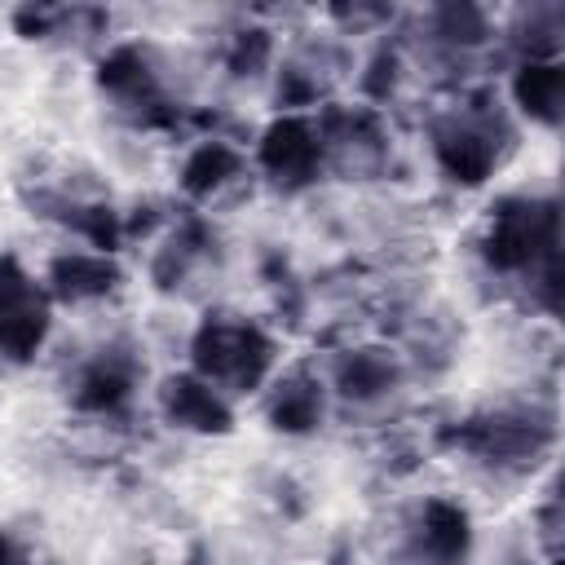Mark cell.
I'll list each match as a JSON object with an SVG mask.
<instances>
[{
  "label": "cell",
  "mask_w": 565,
  "mask_h": 565,
  "mask_svg": "<svg viewBox=\"0 0 565 565\" xmlns=\"http://www.w3.org/2000/svg\"><path fill=\"white\" fill-rule=\"evenodd\" d=\"M556 243H561V234H556L552 199H508L490 216L481 252L499 274L530 278V282H543L547 291H556Z\"/></svg>",
  "instance_id": "cell-1"
},
{
  "label": "cell",
  "mask_w": 565,
  "mask_h": 565,
  "mask_svg": "<svg viewBox=\"0 0 565 565\" xmlns=\"http://www.w3.org/2000/svg\"><path fill=\"white\" fill-rule=\"evenodd\" d=\"M190 353H194V375L207 380L225 397L230 393H252L274 366V340L238 313L207 318L199 327Z\"/></svg>",
  "instance_id": "cell-2"
},
{
  "label": "cell",
  "mask_w": 565,
  "mask_h": 565,
  "mask_svg": "<svg viewBox=\"0 0 565 565\" xmlns=\"http://www.w3.org/2000/svg\"><path fill=\"white\" fill-rule=\"evenodd\" d=\"M512 150V128L490 102H463L433 124V154L459 185L486 181Z\"/></svg>",
  "instance_id": "cell-3"
},
{
  "label": "cell",
  "mask_w": 565,
  "mask_h": 565,
  "mask_svg": "<svg viewBox=\"0 0 565 565\" xmlns=\"http://www.w3.org/2000/svg\"><path fill=\"white\" fill-rule=\"evenodd\" d=\"M313 128L322 146V172L366 181L388 163V132L371 106H327Z\"/></svg>",
  "instance_id": "cell-4"
},
{
  "label": "cell",
  "mask_w": 565,
  "mask_h": 565,
  "mask_svg": "<svg viewBox=\"0 0 565 565\" xmlns=\"http://www.w3.org/2000/svg\"><path fill=\"white\" fill-rule=\"evenodd\" d=\"M455 441L494 468H525L552 446V419L534 411H490L468 419Z\"/></svg>",
  "instance_id": "cell-5"
},
{
  "label": "cell",
  "mask_w": 565,
  "mask_h": 565,
  "mask_svg": "<svg viewBox=\"0 0 565 565\" xmlns=\"http://www.w3.org/2000/svg\"><path fill=\"white\" fill-rule=\"evenodd\" d=\"M49 335V291L13 260H0V358L26 362Z\"/></svg>",
  "instance_id": "cell-6"
},
{
  "label": "cell",
  "mask_w": 565,
  "mask_h": 565,
  "mask_svg": "<svg viewBox=\"0 0 565 565\" xmlns=\"http://www.w3.org/2000/svg\"><path fill=\"white\" fill-rule=\"evenodd\" d=\"M260 168H265L278 185H287V190L309 185V181L322 172V146H318L313 119H305V115L278 119V124L260 137Z\"/></svg>",
  "instance_id": "cell-7"
},
{
  "label": "cell",
  "mask_w": 565,
  "mask_h": 565,
  "mask_svg": "<svg viewBox=\"0 0 565 565\" xmlns=\"http://www.w3.org/2000/svg\"><path fill=\"white\" fill-rule=\"evenodd\" d=\"M468 556V516L463 508L433 499L415 512L406 534V561L411 565H463Z\"/></svg>",
  "instance_id": "cell-8"
},
{
  "label": "cell",
  "mask_w": 565,
  "mask_h": 565,
  "mask_svg": "<svg viewBox=\"0 0 565 565\" xmlns=\"http://www.w3.org/2000/svg\"><path fill=\"white\" fill-rule=\"evenodd\" d=\"M406 380V366H402V353L384 349V344H362V349H349L335 366V393L353 406H380L388 402Z\"/></svg>",
  "instance_id": "cell-9"
},
{
  "label": "cell",
  "mask_w": 565,
  "mask_h": 565,
  "mask_svg": "<svg viewBox=\"0 0 565 565\" xmlns=\"http://www.w3.org/2000/svg\"><path fill=\"white\" fill-rule=\"evenodd\" d=\"M216 269H221V252L203 225H181L154 256V278L168 291H199L216 278Z\"/></svg>",
  "instance_id": "cell-10"
},
{
  "label": "cell",
  "mask_w": 565,
  "mask_h": 565,
  "mask_svg": "<svg viewBox=\"0 0 565 565\" xmlns=\"http://www.w3.org/2000/svg\"><path fill=\"white\" fill-rule=\"evenodd\" d=\"M340 66H344V53L331 40H305L282 57L278 97L287 106H313L331 93V84L340 79Z\"/></svg>",
  "instance_id": "cell-11"
},
{
  "label": "cell",
  "mask_w": 565,
  "mask_h": 565,
  "mask_svg": "<svg viewBox=\"0 0 565 565\" xmlns=\"http://www.w3.org/2000/svg\"><path fill=\"white\" fill-rule=\"evenodd\" d=\"M163 411H168L172 424L194 428V433H221V428H230V397L216 393L194 371L190 375H172L163 384Z\"/></svg>",
  "instance_id": "cell-12"
},
{
  "label": "cell",
  "mask_w": 565,
  "mask_h": 565,
  "mask_svg": "<svg viewBox=\"0 0 565 565\" xmlns=\"http://www.w3.org/2000/svg\"><path fill=\"white\" fill-rule=\"evenodd\" d=\"M132 380H137V362L128 358V349H102L84 371H79V384H75V402L84 411H119L132 393Z\"/></svg>",
  "instance_id": "cell-13"
},
{
  "label": "cell",
  "mask_w": 565,
  "mask_h": 565,
  "mask_svg": "<svg viewBox=\"0 0 565 565\" xmlns=\"http://www.w3.org/2000/svg\"><path fill=\"white\" fill-rule=\"evenodd\" d=\"M119 269L106 252H66L53 260L49 274V291L62 300H102L106 291H115Z\"/></svg>",
  "instance_id": "cell-14"
},
{
  "label": "cell",
  "mask_w": 565,
  "mask_h": 565,
  "mask_svg": "<svg viewBox=\"0 0 565 565\" xmlns=\"http://www.w3.org/2000/svg\"><path fill=\"white\" fill-rule=\"evenodd\" d=\"M322 411H327V393H322V380H313L309 371H291L269 393V419L287 433L313 428L322 419Z\"/></svg>",
  "instance_id": "cell-15"
},
{
  "label": "cell",
  "mask_w": 565,
  "mask_h": 565,
  "mask_svg": "<svg viewBox=\"0 0 565 565\" xmlns=\"http://www.w3.org/2000/svg\"><path fill=\"white\" fill-rule=\"evenodd\" d=\"M247 172V159L225 141H203L185 163V190L194 199H216L225 185H234Z\"/></svg>",
  "instance_id": "cell-16"
},
{
  "label": "cell",
  "mask_w": 565,
  "mask_h": 565,
  "mask_svg": "<svg viewBox=\"0 0 565 565\" xmlns=\"http://www.w3.org/2000/svg\"><path fill=\"white\" fill-rule=\"evenodd\" d=\"M512 88H516L521 110H530L534 119H543V124H556V119H561V97H565V88H561V62H556V57L521 62Z\"/></svg>",
  "instance_id": "cell-17"
},
{
  "label": "cell",
  "mask_w": 565,
  "mask_h": 565,
  "mask_svg": "<svg viewBox=\"0 0 565 565\" xmlns=\"http://www.w3.org/2000/svg\"><path fill=\"white\" fill-rule=\"evenodd\" d=\"M0 565H31V556L22 552V543H13L9 534H0Z\"/></svg>",
  "instance_id": "cell-18"
}]
</instances>
